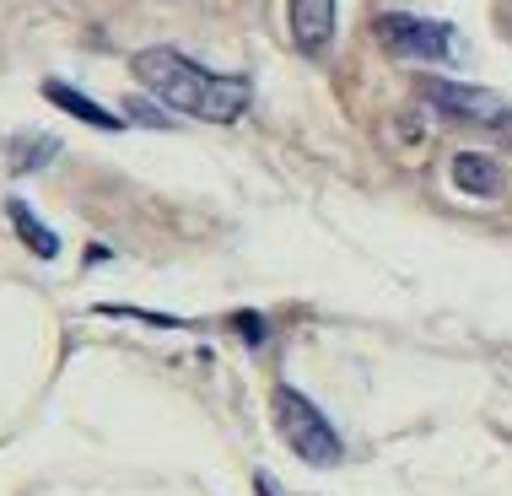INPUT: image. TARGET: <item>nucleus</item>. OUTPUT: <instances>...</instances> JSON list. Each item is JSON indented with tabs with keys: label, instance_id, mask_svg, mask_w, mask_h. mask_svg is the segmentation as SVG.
<instances>
[{
	"label": "nucleus",
	"instance_id": "nucleus-1",
	"mask_svg": "<svg viewBox=\"0 0 512 496\" xmlns=\"http://www.w3.org/2000/svg\"><path fill=\"white\" fill-rule=\"evenodd\" d=\"M130 65H135V81H141L151 98H162L168 108H178V114H189V119L232 124V119H243V108H248V81L243 76H216L178 49H141Z\"/></svg>",
	"mask_w": 512,
	"mask_h": 496
},
{
	"label": "nucleus",
	"instance_id": "nucleus-2",
	"mask_svg": "<svg viewBox=\"0 0 512 496\" xmlns=\"http://www.w3.org/2000/svg\"><path fill=\"white\" fill-rule=\"evenodd\" d=\"M270 410H275V426H281L286 448L297 453L302 464H318V470H329V464H340V432L329 426V416L313 405L308 394H297L292 383H281V389L270 394Z\"/></svg>",
	"mask_w": 512,
	"mask_h": 496
},
{
	"label": "nucleus",
	"instance_id": "nucleus-3",
	"mask_svg": "<svg viewBox=\"0 0 512 496\" xmlns=\"http://www.w3.org/2000/svg\"><path fill=\"white\" fill-rule=\"evenodd\" d=\"M378 44L394 54V60H453L459 54V33L448 22L432 17H410V11H389V17L372 22Z\"/></svg>",
	"mask_w": 512,
	"mask_h": 496
},
{
	"label": "nucleus",
	"instance_id": "nucleus-4",
	"mask_svg": "<svg viewBox=\"0 0 512 496\" xmlns=\"http://www.w3.org/2000/svg\"><path fill=\"white\" fill-rule=\"evenodd\" d=\"M421 92L442 108V114L469 119V124H486V130H496V135H507V141H512V108L496 98V92L459 87V81H421Z\"/></svg>",
	"mask_w": 512,
	"mask_h": 496
},
{
	"label": "nucleus",
	"instance_id": "nucleus-5",
	"mask_svg": "<svg viewBox=\"0 0 512 496\" xmlns=\"http://www.w3.org/2000/svg\"><path fill=\"white\" fill-rule=\"evenodd\" d=\"M292 38L308 54H318L335 38V0H292Z\"/></svg>",
	"mask_w": 512,
	"mask_h": 496
},
{
	"label": "nucleus",
	"instance_id": "nucleus-6",
	"mask_svg": "<svg viewBox=\"0 0 512 496\" xmlns=\"http://www.w3.org/2000/svg\"><path fill=\"white\" fill-rule=\"evenodd\" d=\"M453 184L464 195H502V162L486 157V151H459L453 157Z\"/></svg>",
	"mask_w": 512,
	"mask_h": 496
},
{
	"label": "nucleus",
	"instance_id": "nucleus-7",
	"mask_svg": "<svg viewBox=\"0 0 512 496\" xmlns=\"http://www.w3.org/2000/svg\"><path fill=\"white\" fill-rule=\"evenodd\" d=\"M44 98H49L54 108H65V114L98 124V130H124V119H119V114H108V108H98L92 98H81V92H76V87H65V81H44Z\"/></svg>",
	"mask_w": 512,
	"mask_h": 496
},
{
	"label": "nucleus",
	"instance_id": "nucleus-8",
	"mask_svg": "<svg viewBox=\"0 0 512 496\" xmlns=\"http://www.w3.org/2000/svg\"><path fill=\"white\" fill-rule=\"evenodd\" d=\"M11 227L22 232V243L33 248L38 259H54V254H60V238H54V232H49L44 222H38L33 205H27V200H11Z\"/></svg>",
	"mask_w": 512,
	"mask_h": 496
},
{
	"label": "nucleus",
	"instance_id": "nucleus-9",
	"mask_svg": "<svg viewBox=\"0 0 512 496\" xmlns=\"http://www.w3.org/2000/svg\"><path fill=\"white\" fill-rule=\"evenodd\" d=\"M54 157V141H22V151L11 157V173H27V168H38V162H49Z\"/></svg>",
	"mask_w": 512,
	"mask_h": 496
},
{
	"label": "nucleus",
	"instance_id": "nucleus-10",
	"mask_svg": "<svg viewBox=\"0 0 512 496\" xmlns=\"http://www.w3.org/2000/svg\"><path fill=\"white\" fill-rule=\"evenodd\" d=\"M254 491H259V496H275V486H270V480H265V475H259V480H254Z\"/></svg>",
	"mask_w": 512,
	"mask_h": 496
}]
</instances>
